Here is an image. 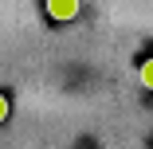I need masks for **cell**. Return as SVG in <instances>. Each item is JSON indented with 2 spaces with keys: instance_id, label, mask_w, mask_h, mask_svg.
Masks as SVG:
<instances>
[{
  "instance_id": "cell-3",
  "label": "cell",
  "mask_w": 153,
  "mask_h": 149,
  "mask_svg": "<svg viewBox=\"0 0 153 149\" xmlns=\"http://www.w3.org/2000/svg\"><path fill=\"white\" fill-rule=\"evenodd\" d=\"M8 114H12V102H8V94H0V126L8 122Z\"/></svg>"
},
{
  "instance_id": "cell-2",
  "label": "cell",
  "mask_w": 153,
  "mask_h": 149,
  "mask_svg": "<svg viewBox=\"0 0 153 149\" xmlns=\"http://www.w3.org/2000/svg\"><path fill=\"white\" fill-rule=\"evenodd\" d=\"M137 75H141V86H145V90H153V55L141 63V71H137Z\"/></svg>"
},
{
  "instance_id": "cell-1",
  "label": "cell",
  "mask_w": 153,
  "mask_h": 149,
  "mask_svg": "<svg viewBox=\"0 0 153 149\" xmlns=\"http://www.w3.org/2000/svg\"><path fill=\"white\" fill-rule=\"evenodd\" d=\"M47 20H59V24H67V20H75L79 16V4L75 0H47Z\"/></svg>"
}]
</instances>
